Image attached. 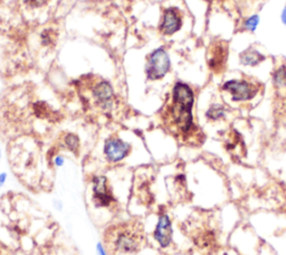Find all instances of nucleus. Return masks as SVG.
Instances as JSON below:
<instances>
[{"label": "nucleus", "mask_w": 286, "mask_h": 255, "mask_svg": "<svg viewBox=\"0 0 286 255\" xmlns=\"http://www.w3.org/2000/svg\"><path fill=\"white\" fill-rule=\"evenodd\" d=\"M193 93L188 85L177 83L172 89L171 101L165 107L162 120L171 131L188 134L192 127Z\"/></svg>", "instance_id": "obj_1"}, {"label": "nucleus", "mask_w": 286, "mask_h": 255, "mask_svg": "<svg viewBox=\"0 0 286 255\" xmlns=\"http://www.w3.org/2000/svg\"><path fill=\"white\" fill-rule=\"evenodd\" d=\"M104 242L111 254L138 252L144 243L143 225L139 221L111 225L104 233Z\"/></svg>", "instance_id": "obj_2"}, {"label": "nucleus", "mask_w": 286, "mask_h": 255, "mask_svg": "<svg viewBox=\"0 0 286 255\" xmlns=\"http://www.w3.org/2000/svg\"><path fill=\"white\" fill-rule=\"evenodd\" d=\"M85 84L86 90L90 93V99L93 102V104L102 109L112 107L113 88L108 81L95 76H86Z\"/></svg>", "instance_id": "obj_3"}, {"label": "nucleus", "mask_w": 286, "mask_h": 255, "mask_svg": "<svg viewBox=\"0 0 286 255\" xmlns=\"http://www.w3.org/2000/svg\"><path fill=\"white\" fill-rule=\"evenodd\" d=\"M170 69V59L166 51L157 49L149 55L147 64V77L150 80L163 78Z\"/></svg>", "instance_id": "obj_4"}, {"label": "nucleus", "mask_w": 286, "mask_h": 255, "mask_svg": "<svg viewBox=\"0 0 286 255\" xmlns=\"http://www.w3.org/2000/svg\"><path fill=\"white\" fill-rule=\"evenodd\" d=\"M224 90L231 95L235 102H244L252 99L257 93V88L245 80H230L224 85Z\"/></svg>", "instance_id": "obj_5"}, {"label": "nucleus", "mask_w": 286, "mask_h": 255, "mask_svg": "<svg viewBox=\"0 0 286 255\" xmlns=\"http://www.w3.org/2000/svg\"><path fill=\"white\" fill-rule=\"evenodd\" d=\"M131 152V145L125 143L119 137L108 138L104 145V154L110 162L116 163L125 158Z\"/></svg>", "instance_id": "obj_6"}, {"label": "nucleus", "mask_w": 286, "mask_h": 255, "mask_svg": "<svg viewBox=\"0 0 286 255\" xmlns=\"http://www.w3.org/2000/svg\"><path fill=\"white\" fill-rule=\"evenodd\" d=\"M93 199L96 206H110L113 203V194L107 184L106 177L101 176L96 177L94 180V188H93Z\"/></svg>", "instance_id": "obj_7"}, {"label": "nucleus", "mask_w": 286, "mask_h": 255, "mask_svg": "<svg viewBox=\"0 0 286 255\" xmlns=\"http://www.w3.org/2000/svg\"><path fill=\"white\" fill-rule=\"evenodd\" d=\"M183 25V18L177 8H168L163 12L159 30L162 35L170 36L177 33Z\"/></svg>", "instance_id": "obj_8"}, {"label": "nucleus", "mask_w": 286, "mask_h": 255, "mask_svg": "<svg viewBox=\"0 0 286 255\" xmlns=\"http://www.w3.org/2000/svg\"><path fill=\"white\" fill-rule=\"evenodd\" d=\"M154 239L158 241V243L162 248H167L171 243L172 240V227L170 218L168 215L163 214L159 217V222L154 231Z\"/></svg>", "instance_id": "obj_9"}, {"label": "nucleus", "mask_w": 286, "mask_h": 255, "mask_svg": "<svg viewBox=\"0 0 286 255\" xmlns=\"http://www.w3.org/2000/svg\"><path fill=\"white\" fill-rule=\"evenodd\" d=\"M263 59H264V57H263L260 53L254 51V49H247V51H245L243 54H240V62H242L244 65L256 66Z\"/></svg>", "instance_id": "obj_10"}, {"label": "nucleus", "mask_w": 286, "mask_h": 255, "mask_svg": "<svg viewBox=\"0 0 286 255\" xmlns=\"http://www.w3.org/2000/svg\"><path fill=\"white\" fill-rule=\"evenodd\" d=\"M224 114H225V111H224V108H222V106H219V105H216V106H212L209 111H208L207 113V116L208 118H210V120H219L220 117L224 116Z\"/></svg>", "instance_id": "obj_11"}, {"label": "nucleus", "mask_w": 286, "mask_h": 255, "mask_svg": "<svg viewBox=\"0 0 286 255\" xmlns=\"http://www.w3.org/2000/svg\"><path fill=\"white\" fill-rule=\"evenodd\" d=\"M65 143H66V146L69 147V149L76 153L77 148H79V138H77L76 135L74 134L67 135L65 137Z\"/></svg>", "instance_id": "obj_12"}, {"label": "nucleus", "mask_w": 286, "mask_h": 255, "mask_svg": "<svg viewBox=\"0 0 286 255\" xmlns=\"http://www.w3.org/2000/svg\"><path fill=\"white\" fill-rule=\"evenodd\" d=\"M275 83L280 87H286V68H282L276 72Z\"/></svg>", "instance_id": "obj_13"}, {"label": "nucleus", "mask_w": 286, "mask_h": 255, "mask_svg": "<svg viewBox=\"0 0 286 255\" xmlns=\"http://www.w3.org/2000/svg\"><path fill=\"white\" fill-rule=\"evenodd\" d=\"M49 0H22V3L29 8H39L46 4Z\"/></svg>", "instance_id": "obj_14"}, {"label": "nucleus", "mask_w": 286, "mask_h": 255, "mask_svg": "<svg viewBox=\"0 0 286 255\" xmlns=\"http://www.w3.org/2000/svg\"><path fill=\"white\" fill-rule=\"evenodd\" d=\"M258 24V17L257 16H254L251 19H248L246 21V28L249 30H255V28L257 27Z\"/></svg>", "instance_id": "obj_15"}, {"label": "nucleus", "mask_w": 286, "mask_h": 255, "mask_svg": "<svg viewBox=\"0 0 286 255\" xmlns=\"http://www.w3.org/2000/svg\"><path fill=\"white\" fill-rule=\"evenodd\" d=\"M282 19H283V22L286 25V7L284 9V11H283V15H282Z\"/></svg>", "instance_id": "obj_16"}, {"label": "nucleus", "mask_w": 286, "mask_h": 255, "mask_svg": "<svg viewBox=\"0 0 286 255\" xmlns=\"http://www.w3.org/2000/svg\"><path fill=\"white\" fill-rule=\"evenodd\" d=\"M56 163L58 164V165H61V164L63 163V159H62L61 157H57V158H56Z\"/></svg>", "instance_id": "obj_17"}, {"label": "nucleus", "mask_w": 286, "mask_h": 255, "mask_svg": "<svg viewBox=\"0 0 286 255\" xmlns=\"http://www.w3.org/2000/svg\"><path fill=\"white\" fill-rule=\"evenodd\" d=\"M4 177H6V175H4V174L0 175V183H2V182L4 181Z\"/></svg>", "instance_id": "obj_18"}]
</instances>
